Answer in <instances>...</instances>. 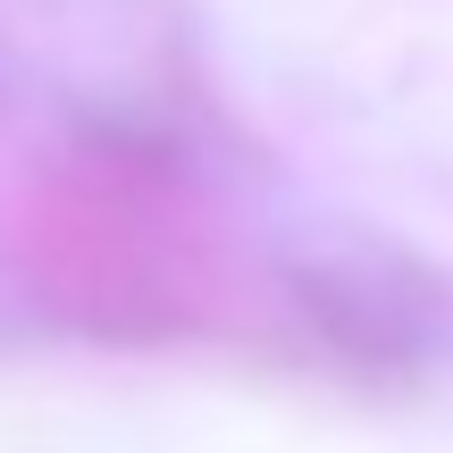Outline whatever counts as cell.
Masks as SVG:
<instances>
[{
    "instance_id": "cell-1",
    "label": "cell",
    "mask_w": 453,
    "mask_h": 453,
    "mask_svg": "<svg viewBox=\"0 0 453 453\" xmlns=\"http://www.w3.org/2000/svg\"><path fill=\"white\" fill-rule=\"evenodd\" d=\"M0 260L50 319L93 344H185L235 311L219 226L143 151L42 168L0 211Z\"/></svg>"
},
{
    "instance_id": "cell-2",
    "label": "cell",
    "mask_w": 453,
    "mask_h": 453,
    "mask_svg": "<svg viewBox=\"0 0 453 453\" xmlns=\"http://www.w3.org/2000/svg\"><path fill=\"white\" fill-rule=\"evenodd\" d=\"M294 294L311 336L361 370H403L445 336V286L411 260H311Z\"/></svg>"
}]
</instances>
